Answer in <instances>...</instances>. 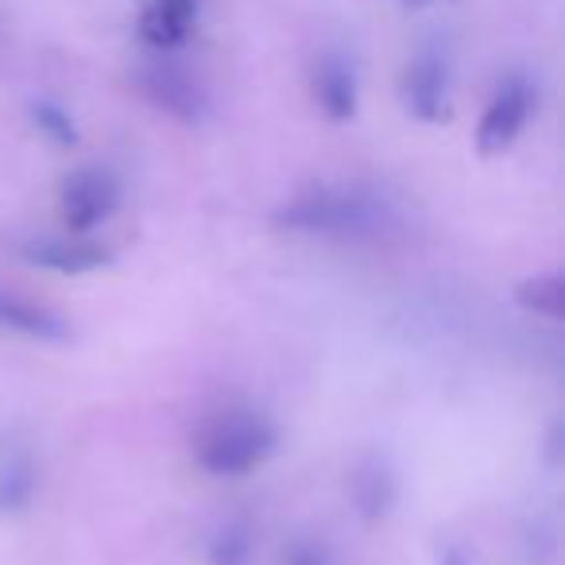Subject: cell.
Masks as SVG:
<instances>
[{"label": "cell", "instance_id": "3957f363", "mask_svg": "<svg viewBox=\"0 0 565 565\" xmlns=\"http://www.w3.org/2000/svg\"><path fill=\"white\" fill-rule=\"evenodd\" d=\"M120 210V179L109 167H82L58 190V221L66 233L89 236Z\"/></svg>", "mask_w": 565, "mask_h": 565}, {"label": "cell", "instance_id": "7a4b0ae2", "mask_svg": "<svg viewBox=\"0 0 565 565\" xmlns=\"http://www.w3.org/2000/svg\"><path fill=\"white\" fill-rule=\"evenodd\" d=\"M279 446V430L256 411H228L205 426L198 441V465L210 477H244L259 469Z\"/></svg>", "mask_w": 565, "mask_h": 565}, {"label": "cell", "instance_id": "9c48e42d", "mask_svg": "<svg viewBox=\"0 0 565 565\" xmlns=\"http://www.w3.org/2000/svg\"><path fill=\"white\" fill-rule=\"evenodd\" d=\"M315 102L318 109L330 120L345 125V120L356 117V105H361V89H356V71L353 63H345L341 55H326L322 63L315 66Z\"/></svg>", "mask_w": 565, "mask_h": 565}, {"label": "cell", "instance_id": "5bb4252c", "mask_svg": "<svg viewBox=\"0 0 565 565\" xmlns=\"http://www.w3.org/2000/svg\"><path fill=\"white\" fill-rule=\"evenodd\" d=\"M252 531L244 523H225L210 539V565H248Z\"/></svg>", "mask_w": 565, "mask_h": 565}, {"label": "cell", "instance_id": "ba28073f", "mask_svg": "<svg viewBox=\"0 0 565 565\" xmlns=\"http://www.w3.org/2000/svg\"><path fill=\"white\" fill-rule=\"evenodd\" d=\"M0 330L32 341H47V345L71 341V322L58 310L43 307V302L28 299V295L9 291V287H0Z\"/></svg>", "mask_w": 565, "mask_h": 565}, {"label": "cell", "instance_id": "e0dca14e", "mask_svg": "<svg viewBox=\"0 0 565 565\" xmlns=\"http://www.w3.org/2000/svg\"><path fill=\"white\" fill-rule=\"evenodd\" d=\"M407 4H415V9H418V4H430V0H407Z\"/></svg>", "mask_w": 565, "mask_h": 565}, {"label": "cell", "instance_id": "8fae6325", "mask_svg": "<svg viewBox=\"0 0 565 565\" xmlns=\"http://www.w3.org/2000/svg\"><path fill=\"white\" fill-rule=\"evenodd\" d=\"M349 492H353V503L369 523H380V519L392 511L395 495H399V484H395L392 469H387L380 457H369V461L356 465L353 480H349Z\"/></svg>", "mask_w": 565, "mask_h": 565}, {"label": "cell", "instance_id": "30bf717a", "mask_svg": "<svg viewBox=\"0 0 565 565\" xmlns=\"http://www.w3.org/2000/svg\"><path fill=\"white\" fill-rule=\"evenodd\" d=\"M198 24V0H151L140 12V40L156 51H174Z\"/></svg>", "mask_w": 565, "mask_h": 565}, {"label": "cell", "instance_id": "9a60e30c", "mask_svg": "<svg viewBox=\"0 0 565 565\" xmlns=\"http://www.w3.org/2000/svg\"><path fill=\"white\" fill-rule=\"evenodd\" d=\"M32 117H35V125H40V132H43V136H51L55 143H74V140H78L71 113L58 109L55 102H35V105H32Z\"/></svg>", "mask_w": 565, "mask_h": 565}, {"label": "cell", "instance_id": "7c38bea8", "mask_svg": "<svg viewBox=\"0 0 565 565\" xmlns=\"http://www.w3.org/2000/svg\"><path fill=\"white\" fill-rule=\"evenodd\" d=\"M40 492V469L28 454H9L0 461V515H20Z\"/></svg>", "mask_w": 565, "mask_h": 565}, {"label": "cell", "instance_id": "2e32d148", "mask_svg": "<svg viewBox=\"0 0 565 565\" xmlns=\"http://www.w3.org/2000/svg\"><path fill=\"white\" fill-rule=\"evenodd\" d=\"M282 565H333V554L322 539H295L282 554Z\"/></svg>", "mask_w": 565, "mask_h": 565}, {"label": "cell", "instance_id": "8992f818", "mask_svg": "<svg viewBox=\"0 0 565 565\" xmlns=\"http://www.w3.org/2000/svg\"><path fill=\"white\" fill-rule=\"evenodd\" d=\"M403 105H407L411 117L426 120V125H438L449 113V71L446 58L426 51L403 74Z\"/></svg>", "mask_w": 565, "mask_h": 565}, {"label": "cell", "instance_id": "277c9868", "mask_svg": "<svg viewBox=\"0 0 565 565\" xmlns=\"http://www.w3.org/2000/svg\"><path fill=\"white\" fill-rule=\"evenodd\" d=\"M136 86H140V94L148 97L159 113L182 120V125H202V120L210 117V94H205L202 82L179 63H167V58L148 63L136 74Z\"/></svg>", "mask_w": 565, "mask_h": 565}, {"label": "cell", "instance_id": "5b68a950", "mask_svg": "<svg viewBox=\"0 0 565 565\" xmlns=\"http://www.w3.org/2000/svg\"><path fill=\"white\" fill-rule=\"evenodd\" d=\"M534 109V89L526 78H508L488 102L484 117L477 125V151L480 156H500L519 140Z\"/></svg>", "mask_w": 565, "mask_h": 565}, {"label": "cell", "instance_id": "4fadbf2b", "mask_svg": "<svg viewBox=\"0 0 565 565\" xmlns=\"http://www.w3.org/2000/svg\"><path fill=\"white\" fill-rule=\"evenodd\" d=\"M519 302L534 315L562 318L565 315V279L562 275H539V279H526L519 287Z\"/></svg>", "mask_w": 565, "mask_h": 565}, {"label": "cell", "instance_id": "52a82bcc", "mask_svg": "<svg viewBox=\"0 0 565 565\" xmlns=\"http://www.w3.org/2000/svg\"><path fill=\"white\" fill-rule=\"evenodd\" d=\"M28 264L47 267L58 275H86L97 271L113 259V248H105L102 241H89L82 233H66V236H40L24 248Z\"/></svg>", "mask_w": 565, "mask_h": 565}, {"label": "cell", "instance_id": "6da1fadb", "mask_svg": "<svg viewBox=\"0 0 565 565\" xmlns=\"http://www.w3.org/2000/svg\"><path fill=\"white\" fill-rule=\"evenodd\" d=\"M275 225L287 228V233L361 241V236H376L387 225V202L380 194H369V190L315 186L282 205L275 213Z\"/></svg>", "mask_w": 565, "mask_h": 565}]
</instances>
